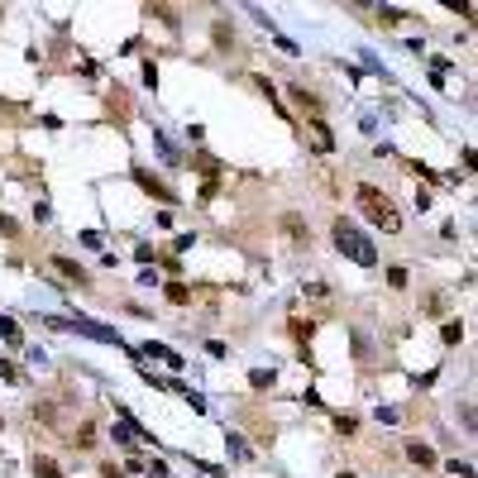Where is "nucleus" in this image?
Instances as JSON below:
<instances>
[{
	"label": "nucleus",
	"mask_w": 478,
	"mask_h": 478,
	"mask_svg": "<svg viewBox=\"0 0 478 478\" xmlns=\"http://www.w3.org/2000/svg\"><path fill=\"white\" fill-rule=\"evenodd\" d=\"M359 210H364V215H368L373 225H382L387 235H397V230H402L397 206H392V201H387V196H382L378 187H368V182H359Z\"/></svg>",
	"instance_id": "obj_1"
},
{
	"label": "nucleus",
	"mask_w": 478,
	"mask_h": 478,
	"mask_svg": "<svg viewBox=\"0 0 478 478\" xmlns=\"http://www.w3.org/2000/svg\"><path fill=\"white\" fill-rule=\"evenodd\" d=\"M335 244H340V254H350L359 268H373V263H378V249H373V244H368L354 225H345V220L335 225Z\"/></svg>",
	"instance_id": "obj_2"
},
{
	"label": "nucleus",
	"mask_w": 478,
	"mask_h": 478,
	"mask_svg": "<svg viewBox=\"0 0 478 478\" xmlns=\"http://www.w3.org/2000/svg\"><path fill=\"white\" fill-rule=\"evenodd\" d=\"M292 101H297V111H306L311 120H320V101L306 91V86H292Z\"/></svg>",
	"instance_id": "obj_3"
},
{
	"label": "nucleus",
	"mask_w": 478,
	"mask_h": 478,
	"mask_svg": "<svg viewBox=\"0 0 478 478\" xmlns=\"http://www.w3.org/2000/svg\"><path fill=\"white\" fill-rule=\"evenodd\" d=\"M407 459H412L416 469H435V449H430V445H421V440H416V445H407Z\"/></svg>",
	"instance_id": "obj_4"
},
{
	"label": "nucleus",
	"mask_w": 478,
	"mask_h": 478,
	"mask_svg": "<svg viewBox=\"0 0 478 478\" xmlns=\"http://www.w3.org/2000/svg\"><path fill=\"white\" fill-rule=\"evenodd\" d=\"M134 177H139V187H143V191H148V196H158V201H173V191L163 187L158 177H148V173H134Z\"/></svg>",
	"instance_id": "obj_5"
},
{
	"label": "nucleus",
	"mask_w": 478,
	"mask_h": 478,
	"mask_svg": "<svg viewBox=\"0 0 478 478\" xmlns=\"http://www.w3.org/2000/svg\"><path fill=\"white\" fill-rule=\"evenodd\" d=\"M53 268H58V273H63V278H72V283H86V268H81V263H72V258H53Z\"/></svg>",
	"instance_id": "obj_6"
},
{
	"label": "nucleus",
	"mask_w": 478,
	"mask_h": 478,
	"mask_svg": "<svg viewBox=\"0 0 478 478\" xmlns=\"http://www.w3.org/2000/svg\"><path fill=\"white\" fill-rule=\"evenodd\" d=\"M311 139H316V153H330L335 148V134L320 125V120H311Z\"/></svg>",
	"instance_id": "obj_7"
},
{
	"label": "nucleus",
	"mask_w": 478,
	"mask_h": 478,
	"mask_svg": "<svg viewBox=\"0 0 478 478\" xmlns=\"http://www.w3.org/2000/svg\"><path fill=\"white\" fill-rule=\"evenodd\" d=\"M29 469H34V478H63V469H58L53 459H44V454H34Z\"/></svg>",
	"instance_id": "obj_8"
},
{
	"label": "nucleus",
	"mask_w": 478,
	"mask_h": 478,
	"mask_svg": "<svg viewBox=\"0 0 478 478\" xmlns=\"http://www.w3.org/2000/svg\"><path fill=\"white\" fill-rule=\"evenodd\" d=\"M0 335H5V345H19V325H15V320H10V316L0 320Z\"/></svg>",
	"instance_id": "obj_9"
},
{
	"label": "nucleus",
	"mask_w": 478,
	"mask_h": 478,
	"mask_svg": "<svg viewBox=\"0 0 478 478\" xmlns=\"http://www.w3.org/2000/svg\"><path fill=\"white\" fill-rule=\"evenodd\" d=\"M249 382H254V387H273V368H254Z\"/></svg>",
	"instance_id": "obj_10"
},
{
	"label": "nucleus",
	"mask_w": 478,
	"mask_h": 478,
	"mask_svg": "<svg viewBox=\"0 0 478 478\" xmlns=\"http://www.w3.org/2000/svg\"><path fill=\"white\" fill-rule=\"evenodd\" d=\"M459 340H464V325H459V320H449V325H445V345H459Z\"/></svg>",
	"instance_id": "obj_11"
},
{
	"label": "nucleus",
	"mask_w": 478,
	"mask_h": 478,
	"mask_svg": "<svg viewBox=\"0 0 478 478\" xmlns=\"http://www.w3.org/2000/svg\"><path fill=\"white\" fill-rule=\"evenodd\" d=\"M168 302L182 306V302H187V287H182V283H168Z\"/></svg>",
	"instance_id": "obj_12"
},
{
	"label": "nucleus",
	"mask_w": 478,
	"mask_h": 478,
	"mask_svg": "<svg viewBox=\"0 0 478 478\" xmlns=\"http://www.w3.org/2000/svg\"><path fill=\"white\" fill-rule=\"evenodd\" d=\"M106 478H125V474H115V469H106Z\"/></svg>",
	"instance_id": "obj_13"
},
{
	"label": "nucleus",
	"mask_w": 478,
	"mask_h": 478,
	"mask_svg": "<svg viewBox=\"0 0 478 478\" xmlns=\"http://www.w3.org/2000/svg\"><path fill=\"white\" fill-rule=\"evenodd\" d=\"M340 478H354V474H340Z\"/></svg>",
	"instance_id": "obj_14"
}]
</instances>
